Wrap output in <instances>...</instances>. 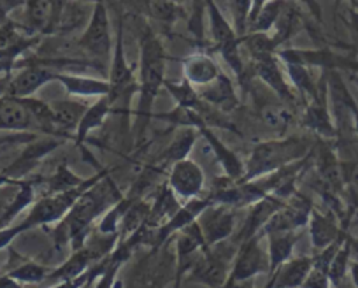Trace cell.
<instances>
[{
  "instance_id": "7dc6e473",
  "label": "cell",
  "mask_w": 358,
  "mask_h": 288,
  "mask_svg": "<svg viewBox=\"0 0 358 288\" xmlns=\"http://www.w3.org/2000/svg\"><path fill=\"white\" fill-rule=\"evenodd\" d=\"M169 2H172L174 6H179V8H183L185 4H188V0H169Z\"/></svg>"
},
{
  "instance_id": "1f68e13d",
  "label": "cell",
  "mask_w": 358,
  "mask_h": 288,
  "mask_svg": "<svg viewBox=\"0 0 358 288\" xmlns=\"http://www.w3.org/2000/svg\"><path fill=\"white\" fill-rule=\"evenodd\" d=\"M85 183V180L76 176L72 171H69L67 167H58L57 173L53 174L50 181V194H60V192H67L71 188L79 187V185Z\"/></svg>"
},
{
  "instance_id": "ba28073f",
  "label": "cell",
  "mask_w": 358,
  "mask_h": 288,
  "mask_svg": "<svg viewBox=\"0 0 358 288\" xmlns=\"http://www.w3.org/2000/svg\"><path fill=\"white\" fill-rule=\"evenodd\" d=\"M197 224L209 248L220 245V243L227 241L236 229L234 208L225 204H211L199 216Z\"/></svg>"
},
{
  "instance_id": "d590c367",
  "label": "cell",
  "mask_w": 358,
  "mask_h": 288,
  "mask_svg": "<svg viewBox=\"0 0 358 288\" xmlns=\"http://www.w3.org/2000/svg\"><path fill=\"white\" fill-rule=\"evenodd\" d=\"M329 269L313 264L311 273L308 274L306 281L302 283V288H329Z\"/></svg>"
},
{
  "instance_id": "f907efd6",
  "label": "cell",
  "mask_w": 358,
  "mask_h": 288,
  "mask_svg": "<svg viewBox=\"0 0 358 288\" xmlns=\"http://www.w3.org/2000/svg\"><path fill=\"white\" fill-rule=\"evenodd\" d=\"M78 2H94V4H95L97 0H78Z\"/></svg>"
},
{
  "instance_id": "603a6c76",
  "label": "cell",
  "mask_w": 358,
  "mask_h": 288,
  "mask_svg": "<svg viewBox=\"0 0 358 288\" xmlns=\"http://www.w3.org/2000/svg\"><path fill=\"white\" fill-rule=\"evenodd\" d=\"M50 106L51 111H53L55 125H57V130L60 132L62 137L69 136V132L76 134V129H78L83 115L88 109V106L76 101H57Z\"/></svg>"
},
{
  "instance_id": "8fae6325",
  "label": "cell",
  "mask_w": 358,
  "mask_h": 288,
  "mask_svg": "<svg viewBox=\"0 0 358 288\" xmlns=\"http://www.w3.org/2000/svg\"><path fill=\"white\" fill-rule=\"evenodd\" d=\"M304 125L325 139L336 137V127L330 120L329 104H327V76H322L318 83V92L306 106Z\"/></svg>"
},
{
  "instance_id": "7c38bea8",
  "label": "cell",
  "mask_w": 358,
  "mask_h": 288,
  "mask_svg": "<svg viewBox=\"0 0 358 288\" xmlns=\"http://www.w3.org/2000/svg\"><path fill=\"white\" fill-rule=\"evenodd\" d=\"M253 71L255 74H257L258 80H262L271 90L276 92L278 97H280L285 104L294 102L295 97L294 94H292L290 85L287 83V78H285L280 64H278L276 53L253 57Z\"/></svg>"
},
{
  "instance_id": "ac0fdd59",
  "label": "cell",
  "mask_w": 358,
  "mask_h": 288,
  "mask_svg": "<svg viewBox=\"0 0 358 288\" xmlns=\"http://www.w3.org/2000/svg\"><path fill=\"white\" fill-rule=\"evenodd\" d=\"M183 72L185 80H187L192 87L199 88L209 85L222 74L218 64L206 53L188 55L183 60Z\"/></svg>"
},
{
  "instance_id": "277c9868",
  "label": "cell",
  "mask_w": 358,
  "mask_h": 288,
  "mask_svg": "<svg viewBox=\"0 0 358 288\" xmlns=\"http://www.w3.org/2000/svg\"><path fill=\"white\" fill-rule=\"evenodd\" d=\"M206 8H208L213 41H215L220 55L229 64V67L236 72V76L243 78L244 64L243 58H241V37L237 36L236 29L230 25L229 20L223 16L216 0H206Z\"/></svg>"
},
{
  "instance_id": "52a82bcc",
  "label": "cell",
  "mask_w": 358,
  "mask_h": 288,
  "mask_svg": "<svg viewBox=\"0 0 358 288\" xmlns=\"http://www.w3.org/2000/svg\"><path fill=\"white\" fill-rule=\"evenodd\" d=\"M79 46L94 57H106L111 51V23H109L108 8H106L104 0L95 2L92 18H90L83 36L79 37Z\"/></svg>"
},
{
  "instance_id": "f1b7e54d",
  "label": "cell",
  "mask_w": 358,
  "mask_h": 288,
  "mask_svg": "<svg viewBox=\"0 0 358 288\" xmlns=\"http://www.w3.org/2000/svg\"><path fill=\"white\" fill-rule=\"evenodd\" d=\"M262 120L265 122V125L268 129H274V130H281L283 132L292 122V111L283 101L278 102V104H265L260 111Z\"/></svg>"
},
{
  "instance_id": "4dcf8cb0",
  "label": "cell",
  "mask_w": 358,
  "mask_h": 288,
  "mask_svg": "<svg viewBox=\"0 0 358 288\" xmlns=\"http://www.w3.org/2000/svg\"><path fill=\"white\" fill-rule=\"evenodd\" d=\"M48 274H50V271L44 266H39L36 262H27L9 271L8 276H11L16 281H22V283H44Z\"/></svg>"
},
{
  "instance_id": "9a60e30c",
  "label": "cell",
  "mask_w": 358,
  "mask_h": 288,
  "mask_svg": "<svg viewBox=\"0 0 358 288\" xmlns=\"http://www.w3.org/2000/svg\"><path fill=\"white\" fill-rule=\"evenodd\" d=\"M32 129H36V122L23 99L9 97V95L0 99V130L27 132Z\"/></svg>"
},
{
  "instance_id": "f35d334b",
  "label": "cell",
  "mask_w": 358,
  "mask_h": 288,
  "mask_svg": "<svg viewBox=\"0 0 358 288\" xmlns=\"http://www.w3.org/2000/svg\"><path fill=\"white\" fill-rule=\"evenodd\" d=\"M267 4V0H251V8H250V15H248V27L251 25L255 18H257L258 13L262 11V8Z\"/></svg>"
},
{
  "instance_id": "ffe728a7",
  "label": "cell",
  "mask_w": 358,
  "mask_h": 288,
  "mask_svg": "<svg viewBox=\"0 0 358 288\" xmlns=\"http://www.w3.org/2000/svg\"><path fill=\"white\" fill-rule=\"evenodd\" d=\"M115 109V101L111 99V95H104V97H99V101L94 106H88L86 113L83 115L81 122H79L78 129H76L74 141L78 146H81L86 141L88 134L95 129H101L104 125L106 118L113 113Z\"/></svg>"
},
{
  "instance_id": "484cf974",
  "label": "cell",
  "mask_w": 358,
  "mask_h": 288,
  "mask_svg": "<svg viewBox=\"0 0 358 288\" xmlns=\"http://www.w3.org/2000/svg\"><path fill=\"white\" fill-rule=\"evenodd\" d=\"M199 137V130L192 129V127H179V132L172 137L169 143L167 150L164 152V162L165 164H176L179 160H185L190 157L194 144Z\"/></svg>"
},
{
  "instance_id": "7402d4cb",
  "label": "cell",
  "mask_w": 358,
  "mask_h": 288,
  "mask_svg": "<svg viewBox=\"0 0 358 288\" xmlns=\"http://www.w3.org/2000/svg\"><path fill=\"white\" fill-rule=\"evenodd\" d=\"M268 239V262H271V274L288 262L292 257L295 243L299 239L297 231H276L265 232Z\"/></svg>"
},
{
  "instance_id": "ee69618b",
  "label": "cell",
  "mask_w": 358,
  "mask_h": 288,
  "mask_svg": "<svg viewBox=\"0 0 358 288\" xmlns=\"http://www.w3.org/2000/svg\"><path fill=\"white\" fill-rule=\"evenodd\" d=\"M2 185H22V181L13 180V178L6 176V174H0V187H2Z\"/></svg>"
},
{
  "instance_id": "f546056e",
  "label": "cell",
  "mask_w": 358,
  "mask_h": 288,
  "mask_svg": "<svg viewBox=\"0 0 358 288\" xmlns=\"http://www.w3.org/2000/svg\"><path fill=\"white\" fill-rule=\"evenodd\" d=\"M122 264L123 262H120V260L113 259L111 253L108 255V259L99 262V266L94 267L95 276L101 274L95 288H118L120 283L116 281V278H118V271L120 267H122Z\"/></svg>"
},
{
  "instance_id": "816d5d0a",
  "label": "cell",
  "mask_w": 358,
  "mask_h": 288,
  "mask_svg": "<svg viewBox=\"0 0 358 288\" xmlns=\"http://www.w3.org/2000/svg\"><path fill=\"white\" fill-rule=\"evenodd\" d=\"M353 2H357V4H358V0H353Z\"/></svg>"
},
{
  "instance_id": "e0dca14e",
  "label": "cell",
  "mask_w": 358,
  "mask_h": 288,
  "mask_svg": "<svg viewBox=\"0 0 358 288\" xmlns=\"http://www.w3.org/2000/svg\"><path fill=\"white\" fill-rule=\"evenodd\" d=\"M313 269L311 257H299L290 259L273 273L271 283L267 288H299L306 281Z\"/></svg>"
},
{
  "instance_id": "b9f144b4",
  "label": "cell",
  "mask_w": 358,
  "mask_h": 288,
  "mask_svg": "<svg viewBox=\"0 0 358 288\" xmlns=\"http://www.w3.org/2000/svg\"><path fill=\"white\" fill-rule=\"evenodd\" d=\"M9 81H11V74H4V76H0V99L8 95Z\"/></svg>"
},
{
  "instance_id": "cb8c5ba5",
  "label": "cell",
  "mask_w": 358,
  "mask_h": 288,
  "mask_svg": "<svg viewBox=\"0 0 358 288\" xmlns=\"http://www.w3.org/2000/svg\"><path fill=\"white\" fill-rule=\"evenodd\" d=\"M309 232H311L313 246L320 250V252H323L330 245H334L337 239L343 238L332 216L322 215L318 211H311V216H309Z\"/></svg>"
},
{
  "instance_id": "83f0119b",
  "label": "cell",
  "mask_w": 358,
  "mask_h": 288,
  "mask_svg": "<svg viewBox=\"0 0 358 288\" xmlns=\"http://www.w3.org/2000/svg\"><path fill=\"white\" fill-rule=\"evenodd\" d=\"M287 65V72H288V78L292 80L294 87L301 92L304 97H308L311 101L313 97L316 95L318 92V83H315V80L311 78L309 74V67L301 64H285Z\"/></svg>"
},
{
  "instance_id": "d6986e66",
  "label": "cell",
  "mask_w": 358,
  "mask_h": 288,
  "mask_svg": "<svg viewBox=\"0 0 358 288\" xmlns=\"http://www.w3.org/2000/svg\"><path fill=\"white\" fill-rule=\"evenodd\" d=\"M65 92L76 97H104L111 94V85L106 80L88 76H74V74H64L58 72L57 80Z\"/></svg>"
},
{
  "instance_id": "ab89813d",
  "label": "cell",
  "mask_w": 358,
  "mask_h": 288,
  "mask_svg": "<svg viewBox=\"0 0 358 288\" xmlns=\"http://www.w3.org/2000/svg\"><path fill=\"white\" fill-rule=\"evenodd\" d=\"M346 106H348V109H350L351 116H353L355 130H357V134H358V106L355 104V101H353V99H351L350 94H346Z\"/></svg>"
},
{
  "instance_id": "c3c4849f",
  "label": "cell",
  "mask_w": 358,
  "mask_h": 288,
  "mask_svg": "<svg viewBox=\"0 0 358 288\" xmlns=\"http://www.w3.org/2000/svg\"><path fill=\"white\" fill-rule=\"evenodd\" d=\"M55 2H57L58 6H65V2H67V0H55Z\"/></svg>"
},
{
  "instance_id": "d4e9b609",
  "label": "cell",
  "mask_w": 358,
  "mask_h": 288,
  "mask_svg": "<svg viewBox=\"0 0 358 288\" xmlns=\"http://www.w3.org/2000/svg\"><path fill=\"white\" fill-rule=\"evenodd\" d=\"M94 260H97L95 253L88 246H83V248L76 250L72 253V257L67 262H64L57 271L48 274V278L44 281H57V283H60V281L74 280V278L85 274L88 271L90 264L94 262Z\"/></svg>"
},
{
  "instance_id": "74e56055",
  "label": "cell",
  "mask_w": 358,
  "mask_h": 288,
  "mask_svg": "<svg viewBox=\"0 0 358 288\" xmlns=\"http://www.w3.org/2000/svg\"><path fill=\"white\" fill-rule=\"evenodd\" d=\"M343 171H344V183L350 185L351 192L358 195V162L350 164L348 167L343 166Z\"/></svg>"
},
{
  "instance_id": "4fadbf2b",
  "label": "cell",
  "mask_w": 358,
  "mask_h": 288,
  "mask_svg": "<svg viewBox=\"0 0 358 288\" xmlns=\"http://www.w3.org/2000/svg\"><path fill=\"white\" fill-rule=\"evenodd\" d=\"M278 57L285 64H301L306 67H322V69H337V67H355L358 69L357 64H351L350 58L334 55L329 50H281L278 51Z\"/></svg>"
},
{
  "instance_id": "5b68a950",
  "label": "cell",
  "mask_w": 358,
  "mask_h": 288,
  "mask_svg": "<svg viewBox=\"0 0 358 288\" xmlns=\"http://www.w3.org/2000/svg\"><path fill=\"white\" fill-rule=\"evenodd\" d=\"M60 65H74V62L69 60H44L36 62V64H27L23 71H20L16 76L11 74V81H9L8 95L16 99H27L32 97L41 87H44L50 81L57 80L58 67Z\"/></svg>"
},
{
  "instance_id": "8d00e7d4",
  "label": "cell",
  "mask_w": 358,
  "mask_h": 288,
  "mask_svg": "<svg viewBox=\"0 0 358 288\" xmlns=\"http://www.w3.org/2000/svg\"><path fill=\"white\" fill-rule=\"evenodd\" d=\"M94 276H95L94 271H86L85 274L74 278V280L60 281V283H57L55 287H50V288H83L86 283H90V281L94 280Z\"/></svg>"
},
{
  "instance_id": "9c48e42d",
  "label": "cell",
  "mask_w": 358,
  "mask_h": 288,
  "mask_svg": "<svg viewBox=\"0 0 358 288\" xmlns=\"http://www.w3.org/2000/svg\"><path fill=\"white\" fill-rule=\"evenodd\" d=\"M204 171L195 160L185 159L172 164L171 174H169V187L185 202L199 197L201 192L204 190Z\"/></svg>"
},
{
  "instance_id": "44dd1931",
  "label": "cell",
  "mask_w": 358,
  "mask_h": 288,
  "mask_svg": "<svg viewBox=\"0 0 358 288\" xmlns=\"http://www.w3.org/2000/svg\"><path fill=\"white\" fill-rule=\"evenodd\" d=\"M30 29L39 34H50L60 23L53 0H25Z\"/></svg>"
},
{
  "instance_id": "e575fe53",
  "label": "cell",
  "mask_w": 358,
  "mask_h": 288,
  "mask_svg": "<svg viewBox=\"0 0 358 288\" xmlns=\"http://www.w3.org/2000/svg\"><path fill=\"white\" fill-rule=\"evenodd\" d=\"M230 9H232L234 23H236L237 36H244L248 32V15H250L251 0H229Z\"/></svg>"
},
{
  "instance_id": "2e32d148",
  "label": "cell",
  "mask_w": 358,
  "mask_h": 288,
  "mask_svg": "<svg viewBox=\"0 0 358 288\" xmlns=\"http://www.w3.org/2000/svg\"><path fill=\"white\" fill-rule=\"evenodd\" d=\"M197 94L206 104L213 106V108L222 113H229L237 108L236 88H234L230 78H227L223 72L215 81L199 88Z\"/></svg>"
},
{
  "instance_id": "bcb514c9",
  "label": "cell",
  "mask_w": 358,
  "mask_h": 288,
  "mask_svg": "<svg viewBox=\"0 0 358 288\" xmlns=\"http://www.w3.org/2000/svg\"><path fill=\"white\" fill-rule=\"evenodd\" d=\"M351 274H353V281L358 288V262H355L353 266H351Z\"/></svg>"
},
{
  "instance_id": "30bf717a",
  "label": "cell",
  "mask_w": 358,
  "mask_h": 288,
  "mask_svg": "<svg viewBox=\"0 0 358 288\" xmlns=\"http://www.w3.org/2000/svg\"><path fill=\"white\" fill-rule=\"evenodd\" d=\"M109 85H111V99L116 102L120 99H125L130 101L132 95L137 90V81L134 76L132 67L129 65L125 58V51H123V29L120 25L118 37H116L115 44V57H113V65H111V76H109Z\"/></svg>"
},
{
  "instance_id": "f6af8a7d",
  "label": "cell",
  "mask_w": 358,
  "mask_h": 288,
  "mask_svg": "<svg viewBox=\"0 0 358 288\" xmlns=\"http://www.w3.org/2000/svg\"><path fill=\"white\" fill-rule=\"evenodd\" d=\"M11 69L13 65H9L8 62L0 60V74H11Z\"/></svg>"
},
{
  "instance_id": "5bb4252c",
  "label": "cell",
  "mask_w": 358,
  "mask_h": 288,
  "mask_svg": "<svg viewBox=\"0 0 358 288\" xmlns=\"http://www.w3.org/2000/svg\"><path fill=\"white\" fill-rule=\"evenodd\" d=\"M199 136L204 137V141L208 143L209 150L213 152L215 159L218 160L222 169L225 171V176L232 181L243 180L244 173H246L244 162L236 155V152H232L225 143H222V139L213 132L211 127H202V129H199Z\"/></svg>"
},
{
  "instance_id": "4316f807",
  "label": "cell",
  "mask_w": 358,
  "mask_h": 288,
  "mask_svg": "<svg viewBox=\"0 0 358 288\" xmlns=\"http://www.w3.org/2000/svg\"><path fill=\"white\" fill-rule=\"evenodd\" d=\"M287 8V0H267V4L262 8L257 18L248 27L250 34H267L274 29L276 22L280 20L281 13Z\"/></svg>"
},
{
  "instance_id": "d6a6232c",
  "label": "cell",
  "mask_w": 358,
  "mask_h": 288,
  "mask_svg": "<svg viewBox=\"0 0 358 288\" xmlns=\"http://www.w3.org/2000/svg\"><path fill=\"white\" fill-rule=\"evenodd\" d=\"M150 9L151 15L167 27L172 25L178 20L179 11H181L179 6H174L169 0H150Z\"/></svg>"
},
{
  "instance_id": "3957f363",
  "label": "cell",
  "mask_w": 358,
  "mask_h": 288,
  "mask_svg": "<svg viewBox=\"0 0 358 288\" xmlns=\"http://www.w3.org/2000/svg\"><path fill=\"white\" fill-rule=\"evenodd\" d=\"M309 153V144L301 137H288V139H274L258 143L251 152L250 159L244 164L246 173H244V181H253L257 178L267 176L271 173L283 169L297 160L306 159Z\"/></svg>"
},
{
  "instance_id": "6da1fadb",
  "label": "cell",
  "mask_w": 358,
  "mask_h": 288,
  "mask_svg": "<svg viewBox=\"0 0 358 288\" xmlns=\"http://www.w3.org/2000/svg\"><path fill=\"white\" fill-rule=\"evenodd\" d=\"M123 195L111 181L109 174H106L101 181L90 187L78 201L74 202L67 215L60 220V225L55 231L57 246L72 243V250H79L85 246V239L88 236L92 222L108 211L116 204Z\"/></svg>"
},
{
  "instance_id": "60d3db41",
  "label": "cell",
  "mask_w": 358,
  "mask_h": 288,
  "mask_svg": "<svg viewBox=\"0 0 358 288\" xmlns=\"http://www.w3.org/2000/svg\"><path fill=\"white\" fill-rule=\"evenodd\" d=\"M0 288H22V285H18V281L4 274V276H0Z\"/></svg>"
},
{
  "instance_id": "836d02e7",
  "label": "cell",
  "mask_w": 358,
  "mask_h": 288,
  "mask_svg": "<svg viewBox=\"0 0 358 288\" xmlns=\"http://www.w3.org/2000/svg\"><path fill=\"white\" fill-rule=\"evenodd\" d=\"M348 260H350V245H341L337 253L334 255L332 262L329 266V280L330 283L339 285L348 269Z\"/></svg>"
},
{
  "instance_id": "681fc988",
  "label": "cell",
  "mask_w": 358,
  "mask_h": 288,
  "mask_svg": "<svg viewBox=\"0 0 358 288\" xmlns=\"http://www.w3.org/2000/svg\"><path fill=\"white\" fill-rule=\"evenodd\" d=\"M355 81H357V85H358V69L355 71Z\"/></svg>"
},
{
  "instance_id": "8992f818",
  "label": "cell",
  "mask_w": 358,
  "mask_h": 288,
  "mask_svg": "<svg viewBox=\"0 0 358 288\" xmlns=\"http://www.w3.org/2000/svg\"><path fill=\"white\" fill-rule=\"evenodd\" d=\"M258 241H260V236H253V238L241 243L239 252H237L234 266L232 269H230V276L227 285H234L246 280H255V276L260 273H271L268 253L265 255Z\"/></svg>"
},
{
  "instance_id": "7a4b0ae2",
  "label": "cell",
  "mask_w": 358,
  "mask_h": 288,
  "mask_svg": "<svg viewBox=\"0 0 358 288\" xmlns=\"http://www.w3.org/2000/svg\"><path fill=\"white\" fill-rule=\"evenodd\" d=\"M165 81V51L160 39L151 30L141 37V64H139V102H137L136 146L143 148L146 144L148 125L151 118V108L158 92Z\"/></svg>"
},
{
  "instance_id": "7bdbcfd3",
  "label": "cell",
  "mask_w": 358,
  "mask_h": 288,
  "mask_svg": "<svg viewBox=\"0 0 358 288\" xmlns=\"http://www.w3.org/2000/svg\"><path fill=\"white\" fill-rule=\"evenodd\" d=\"M350 25L353 29L355 36L358 37V11H350Z\"/></svg>"
}]
</instances>
